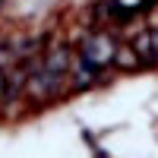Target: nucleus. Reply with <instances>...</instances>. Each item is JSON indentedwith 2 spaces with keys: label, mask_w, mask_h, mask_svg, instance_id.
Instances as JSON below:
<instances>
[{
  "label": "nucleus",
  "mask_w": 158,
  "mask_h": 158,
  "mask_svg": "<svg viewBox=\"0 0 158 158\" xmlns=\"http://www.w3.org/2000/svg\"><path fill=\"white\" fill-rule=\"evenodd\" d=\"M114 54H117V44H114V38L108 32H92L85 35V41H82V57L89 67H95V70H104L108 63H114Z\"/></svg>",
  "instance_id": "f257e3e1"
},
{
  "label": "nucleus",
  "mask_w": 158,
  "mask_h": 158,
  "mask_svg": "<svg viewBox=\"0 0 158 158\" xmlns=\"http://www.w3.org/2000/svg\"><path fill=\"white\" fill-rule=\"evenodd\" d=\"M70 79H73V89H92L98 82V70L89 67V63L79 57V60H73V67H70Z\"/></svg>",
  "instance_id": "f03ea898"
},
{
  "label": "nucleus",
  "mask_w": 158,
  "mask_h": 158,
  "mask_svg": "<svg viewBox=\"0 0 158 158\" xmlns=\"http://www.w3.org/2000/svg\"><path fill=\"white\" fill-rule=\"evenodd\" d=\"M114 63H117L120 70H133V67H139V54L133 51V44H130V48H117Z\"/></svg>",
  "instance_id": "7ed1b4c3"
},
{
  "label": "nucleus",
  "mask_w": 158,
  "mask_h": 158,
  "mask_svg": "<svg viewBox=\"0 0 158 158\" xmlns=\"http://www.w3.org/2000/svg\"><path fill=\"white\" fill-rule=\"evenodd\" d=\"M0 104H6V82H3V73H0Z\"/></svg>",
  "instance_id": "20e7f679"
}]
</instances>
